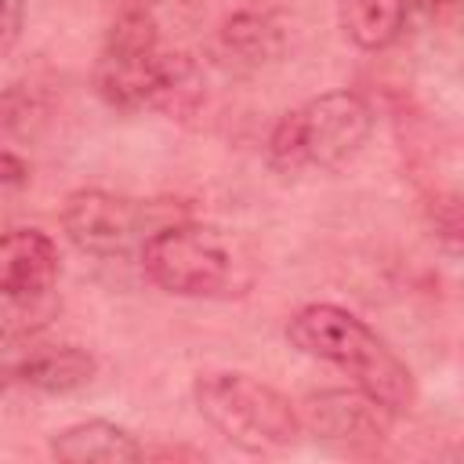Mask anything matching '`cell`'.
Returning a JSON list of instances; mask_svg holds the SVG:
<instances>
[{"mask_svg":"<svg viewBox=\"0 0 464 464\" xmlns=\"http://www.w3.org/2000/svg\"><path fill=\"white\" fill-rule=\"evenodd\" d=\"M286 337L304 355L344 370L355 381V388L366 392L373 402H381L388 413H410L413 410L417 381H413L410 366L384 344V337H377L348 308L304 304L290 319Z\"/></svg>","mask_w":464,"mask_h":464,"instance_id":"cell-1","label":"cell"},{"mask_svg":"<svg viewBox=\"0 0 464 464\" xmlns=\"http://www.w3.org/2000/svg\"><path fill=\"white\" fill-rule=\"evenodd\" d=\"M373 112L352 91H326L279 116L268 134V163L279 174L337 170L370 138Z\"/></svg>","mask_w":464,"mask_h":464,"instance_id":"cell-2","label":"cell"},{"mask_svg":"<svg viewBox=\"0 0 464 464\" xmlns=\"http://www.w3.org/2000/svg\"><path fill=\"white\" fill-rule=\"evenodd\" d=\"M192 399L199 417L232 446L246 453H268L294 446L301 435V413L279 395L272 384L239 373V370H210L192 384Z\"/></svg>","mask_w":464,"mask_h":464,"instance_id":"cell-3","label":"cell"},{"mask_svg":"<svg viewBox=\"0 0 464 464\" xmlns=\"http://www.w3.org/2000/svg\"><path fill=\"white\" fill-rule=\"evenodd\" d=\"M145 276L178 297H214L236 283V257L228 243L203 225L170 221L141 239Z\"/></svg>","mask_w":464,"mask_h":464,"instance_id":"cell-4","label":"cell"},{"mask_svg":"<svg viewBox=\"0 0 464 464\" xmlns=\"http://www.w3.org/2000/svg\"><path fill=\"white\" fill-rule=\"evenodd\" d=\"M160 65H163V51L149 11H123L112 18L94 65L98 94L116 109L152 105Z\"/></svg>","mask_w":464,"mask_h":464,"instance_id":"cell-5","label":"cell"},{"mask_svg":"<svg viewBox=\"0 0 464 464\" xmlns=\"http://www.w3.org/2000/svg\"><path fill=\"white\" fill-rule=\"evenodd\" d=\"M149 218V207L105 192V188H80L62 207V228L65 236L94 257H120L134 246L141 236V225Z\"/></svg>","mask_w":464,"mask_h":464,"instance_id":"cell-6","label":"cell"},{"mask_svg":"<svg viewBox=\"0 0 464 464\" xmlns=\"http://www.w3.org/2000/svg\"><path fill=\"white\" fill-rule=\"evenodd\" d=\"M395 413H388L381 402H373L366 392H344V388H330L319 395L304 399V417L301 424H308L319 439L326 442H344V446H373L384 439L388 420Z\"/></svg>","mask_w":464,"mask_h":464,"instance_id":"cell-7","label":"cell"},{"mask_svg":"<svg viewBox=\"0 0 464 464\" xmlns=\"http://www.w3.org/2000/svg\"><path fill=\"white\" fill-rule=\"evenodd\" d=\"M58 246L40 228L0 232V294L14 301H44L58 279Z\"/></svg>","mask_w":464,"mask_h":464,"instance_id":"cell-8","label":"cell"},{"mask_svg":"<svg viewBox=\"0 0 464 464\" xmlns=\"http://www.w3.org/2000/svg\"><path fill=\"white\" fill-rule=\"evenodd\" d=\"M51 453L65 464H130L145 457V446L112 420H80L54 431Z\"/></svg>","mask_w":464,"mask_h":464,"instance_id":"cell-9","label":"cell"},{"mask_svg":"<svg viewBox=\"0 0 464 464\" xmlns=\"http://www.w3.org/2000/svg\"><path fill=\"white\" fill-rule=\"evenodd\" d=\"M98 373V359L80 348V344H47V341H33L25 362H22V377L18 384L47 392V395H69L80 392L94 381Z\"/></svg>","mask_w":464,"mask_h":464,"instance_id":"cell-10","label":"cell"},{"mask_svg":"<svg viewBox=\"0 0 464 464\" xmlns=\"http://www.w3.org/2000/svg\"><path fill=\"white\" fill-rule=\"evenodd\" d=\"M410 4L406 0H341L337 22L344 36L362 51H381L399 40L406 29Z\"/></svg>","mask_w":464,"mask_h":464,"instance_id":"cell-11","label":"cell"},{"mask_svg":"<svg viewBox=\"0 0 464 464\" xmlns=\"http://www.w3.org/2000/svg\"><path fill=\"white\" fill-rule=\"evenodd\" d=\"M40 120V105L25 91H7L0 98V138L29 134V123Z\"/></svg>","mask_w":464,"mask_h":464,"instance_id":"cell-12","label":"cell"},{"mask_svg":"<svg viewBox=\"0 0 464 464\" xmlns=\"http://www.w3.org/2000/svg\"><path fill=\"white\" fill-rule=\"evenodd\" d=\"M25 181H29L25 160H18L11 149L0 145V188H14V185H25Z\"/></svg>","mask_w":464,"mask_h":464,"instance_id":"cell-13","label":"cell"},{"mask_svg":"<svg viewBox=\"0 0 464 464\" xmlns=\"http://www.w3.org/2000/svg\"><path fill=\"white\" fill-rule=\"evenodd\" d=\"M22 25V0H0V51L18 36Z\"/></svg>","mask_w":464,"mask_h":464,"instance_id":"cell-14","label":"cell"},{"mask_svg":"<svg viewBox=\"0 0 464 464\" xmlns=\"http://www.w3.org/2000/svg\"><path fill=\"white\" fill-rule=\"evenodd\" d=\"M149 4L152 0H116V14H123V11H149Z\"/></svg>","mask_w":464,"mask_h":464,"instance_id":"cell-15","label":"cell"}]
</instances>
